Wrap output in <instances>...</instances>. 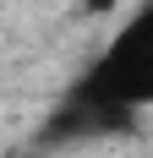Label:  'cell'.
Here are the masks:
<instances>
[{
	"instance_id": "cell-1",
	"label": "cell",
	"mask_w": 153,
	"mask_h": 158,
	"mask_svg": "<svg viewBox=\"0 0 153 158\" xmlns=\"http://www.w3.org/2000/svg\"><path fill=\"white\" fill-rule=\"evenodd\" d=\"M153 98V16L137 11L115 44L88 65V77L60 98L44 136H109L126 131Z\"/></svg>"
}]
</instances>
